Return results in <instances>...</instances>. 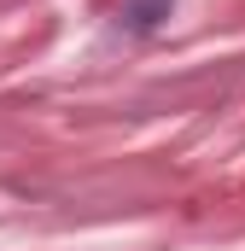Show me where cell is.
Instances as JSON below:
<instances>
[{
    "label": "cell",
    "instance_id": "6da1fadb",
    "mask_svg": "<svg viewBox=\"0 0 245 251\" xmlns=\"http://www.w3.org/2000/svg\"><path fill=\"white\" fill-rule=\"evenodd\" d=\"M164 12H170V0H134V6H128V18H134L140 29H152V24H158Z\"/></svg>",
    "mask_w": 245,
    "mask_h": 251
}]
</instances>
